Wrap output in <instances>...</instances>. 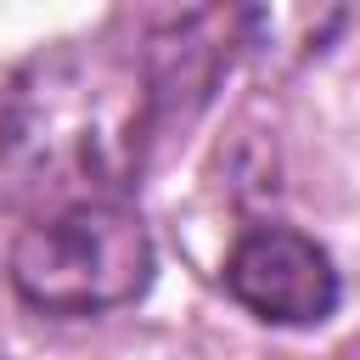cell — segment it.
<instances>
[{
  "mask_svg": "<svg viewBox=\"0 0 360 360\" xmlns=\"http://www.w3.org/2000/svg\"><path fill=\"white\" fill-rule=\"evenodd\" d=\"M152 129V79L112 45H51L0 101V174L11 202L51 214L135 186Z\"/></svg>",
  "mask_w": 360,
  "mask_h": 360,
  "instance_id": "6da1fadb",
  "label": "cell"
},
{
  "mask_svg": "<svg viewBox=\"0 0 360 360\" xmlns=\"http://www.w3.org/2000/svg\"><path fill=\"white\" fill-rule=\"evenodd\" d=\"M152 281V236L146 225L112 202H73L34 214V225L11 248V287L22 304L45 315H96L135 304Z\"/></svg>",
  "mask_w": 360,
  "mask_h": 360,
  "instance_id": "7a4b0ae2",
  "label": "cell"
},
{
  "mask_svg": "<svg viewBox=\"0 0 360 360\" xmlns=\"http://www.w3.org/2000/svg\"><path fill=\"white\" fill-rule=\"evenodd\" d=\"M225 287L270 326H315L338 309L332 259L292 225H253L225 259Z\"/></svg>",
  "mask_w": 360,
  "mask_h": 360,
  "instance_id": "3957f363",
  "label": "cell"
},
{
  "mask_svg": "<svg viewBox=\"0 0 360 360\" xmlns=\"http://www.w3.org/2000/svg\"><path fill=\"white\" fill-rule=\"evenodd\" d=\"M349 17V0H236V39L259 73L315 62Z\"/></svg>",
  "mask_w": 360,
  "mask_h": 360,
  "instance_id": "277c9868",
  "label": "cell"
},
{
  "mask_svg": "<svg viewBox=\"0 0 360 360\" xmlns=\"http://www.w3.org/2000/svg\"><path fill=\"white\" fill-rule=\"evenodd\" d=\"M214 6H219V0H124V17H129L141 34L163 39V34H186V28H197Z\"/></svg>",
  "mask_w": 360,
  "mask_h": 360,
  "instance_id": "5b68a950",
  "label": "cell"
}]
</instances>
